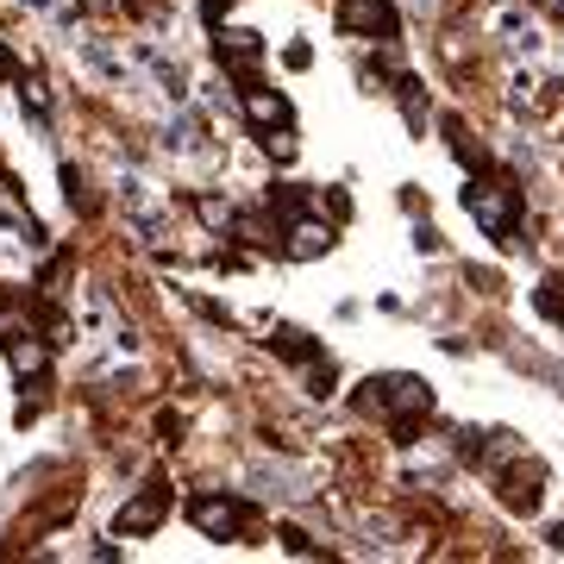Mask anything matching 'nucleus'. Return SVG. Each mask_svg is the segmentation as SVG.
<instances>
[{"label": "nucleus", "instance_id": "1a4fd4ad", "mask_svg": "<svg viewBox=\"0 0 564 564\" xmlns=\"http://www.w3.org/2000/svg\"><path fill=\"white\" fill-rule=\"evenodd\" d=\"M540 489H545L540 464H527V477L521 470H502V502L514 508V514H533V508H540Z\"/></svg>", "mask_w": 564, "mask_h": 564}, {"label": "nucleus", "instance_id": "423d86ee", "mask_svg": "<svg viewBox=\"0 0 564 564\" xmlns=\"http://www.w3.org/2000/svg\"><path fill=\"white\" fill-rule=\"evenodd\" d=\"M214 57H220V69L239 82V88H258V63H263V39H258V32H245V25L220 32V39H214Z\"/></svg>", "mask_w": 564, "mask_h": 564}, {"label": "nucleus", "instance_id": "dca6fc26", "mask_svg": "<svg viewBox=\"0 0 564 564\" xmlns=\"http://www.w3.org/2000/svg\"><path fill=\"white\" fill-rule=\"evenodd\" d=\"M326 214H333V220H345V214H351V202H345V188H326Z\"/></svg>", "mask_w": 564, "mask_h": 564}, {"label": "nucleus", "instance_id": "9b49d317", "mask_svg": "<svg viewBox=\"0 0 564 564\" xmlns=\"http://www.w3.org/2000/svg\"><path fill=\"white\" fill-rule=\"evenodd\" d=\"M270 345H276L289 364H307L314 351H321V339H307V333H295V326H276V333H270Z\"/></svg>", "mask_w": 564, "mask_h": 564}, {"label": "nucleus", "instance_id": "39448f33", "mask_svg": "<svg viewBox=\"0 0 564 564\" xmlns=\"http://www.w3.org/2000/svg\"><path fill=\"white\" fill-rule=\"evenodd\" d=\"M163 521H170V484H163V477H151V484L113 514V527H120L126 540H144V533H158Z\"/></svg>", "mask_w": 564, "mask_h": 564}, {"label": "nucleus", "instance_id": "a211bd4d", "mask_svg": "<svg viewBox=\"0 0 564 564\" xmlns=\"http://www.w3.org/2000/svg\"><path fill=\"white\" fill-rule=\"evenodd\" d=\"M558 545H564V527H558Z\"/></svg>", "mask_w": 564, "mask_h": 564}, {"label": "nucleus", "instance_id": "f257e3e1", "mask_svg": "<svg viewBox=\"0 0 564 564\" xmlns=\"http://www.w3.org/2000/svg\"><path fill=\"white\" fill-rule=\"evenodd\" d=\"M358 402H364V414H377V421L395 426V440H408L414 421L433 414V383H426V377H402V370H389V377H370V383H364Z\"/></svg>", "mask_w": 564, "mask_h": 564}, {"label": "nucleus", "instance_id": "6e6552de", "mask_svg": "<svg viewBox=\"0 0 564 564\" xmlns=\"http://www.w3.org/2000/svg\"><path fill=\"white\" fill-rule=\"evenodd\" d=\"M282 232H289V258H326V251H333V226L326 220H289L282 226Z\"/></svg>", "mask_w": 564, "mask_h": 564}, {"label": "nucleus", "instance_id": "20e7f679", "mask_svg": "<svg viewBox=\"0 0 564 564\" xmlns=\"http://www.w3.org/2000/svg\"><path fill=\"white\" fill-rule=\"evenodd\" d=\"M339 32H358V39L395 44L402 39V13L389 0H339Z\"/></svg>", "mask_w": 564, "mask_h": 564}, {"label": "nucleus", "instance_id": "f3484780", "mask_svg": "<svg viewBox=\"0 0 564 564\" xmlns=\"http://www.w3.org/2000/svg\"><path fill=\"white\" fill-rule=\"evenodd\" d=\"M226 7H232V0H202V13H207L214 25H220V13H226Z\"/></svg>", "mask_w": 564, "mask_h": 564}, {"label": "nucleus", "instance_id": "4468645a", "mask_svg": "<svg viewBox=\"0 0 564 564\" xmlns=\"http://www.w3.org/2000/svg\"><path fill=\"white\" fill-rule=\"evenodd\" d=\"M533 302H540V314H545V321H558V326H564V276H545Z\"/></svg>", "mask_w": 564, "mask_h": 564}, {"label": "nucleus", "instance_id": "0eeeda50", "mask_svg": "<svg viewBox=\"0 0 564 564\" xmlns=\"http://www.w3.org/2000/svg\"><path fill=\"white\" fill-rule=\"evenodd\" d=\"M245 113H251V126H258V132H270V126H289V120H295L289 95H276V88H245Z\"/></svg>", "mask_w": 564, "mask_h": 564}, {"label": "nucleus", "instance_id": "7ed1b4c3", "mask_svg": "<svg viewBox=\"0 0 564 564\" xmlns=\"http://www.w3.org/2000/svg\"><path fill=\"white\" fill-rule=\"evenodd\" d=\"M188 521L202 527L207 540H239L245 527L258 521V508L239 502V496H220V489H207V496H195V502H188Z\"/></svg>", "mask_w": 564, "mask_h": 564}, {"label": "nucleus", "instance_id": "2eb2a0df", "mask_svg": "<svg viewBox=\"0 0 564 564\" xmlns=\"http://www.w3.org/2000/svg\"><path fill=\"white\" fill-rule=\"evenodd\" d=\"M25 107H32L39 120H51V88H44V82H25Z\"/></svg>", "mask_w": 564, "mask_h": 564}, {"label": "nucleus", "instance_id": "9d476101", "mask_svg": "<svg viewBox=\"0 0 564 564\" xmlns=\"http://www.w3.org/2000/svg\"><path fill=\"white\" fill-rule=\"evenodd\" d=\"M263 207H270V214H276L282 226H289V220H302L307 207H314V195H307L302 182H276V188L263 195Z\"/></svg>", "mask_w": 564, "mask_h": 564}, {"label": "nucleus", "instance_id": "f8f14e48", "mask_svg": "<svg viewBox=\"0 0 564 564\" xmlns=\"http://www.w3.org/2000/svg\"><path fill=\"white\" fill-rule=\"evenodd\" d=\"M395 95H402V113H408V126L421 132V126H426V95H421V76H395Z\"/></svg>", "mask_w": 564, "mask_h": 564}, {"label": "nucleus", "instance_id": "f03ea898", "mask_svg": "<svg viewBox=\"0 0 564 564\" xmlns=\"http://www.w3.org/2000/svg\"><path fill=\"white\" fill-rule=\"evenodd\" d=\"M464 214L477 220V232L496 245H514V232H521V182L508 176H484L464 188Z\"/></svg>", "mask_w": 564, "mask_h": 564}, {"label": "nucleus", "instance_id": "ddd939ff", "mask_svg": "<svg viewBox=\"0 0 564 564\" xmlns=\"http://www.w3.org/2000/svg\"><path fill=\"white\" fill-rule=\"evenodd\" d=\"M63 202L76 207V214H95V195H88V176H82L76 163H63Z\"/></svg>", "mask_w": 564, "mask_h": 564}]
</instances>
